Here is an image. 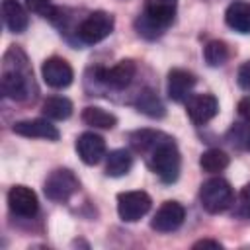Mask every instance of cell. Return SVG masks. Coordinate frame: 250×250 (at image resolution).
Here are the masks:
<instances>
[{"label": "cell", "mask_w": 250, "mask_h": 250, "mask_svg": "<svg viewBox=\"0 0 250 250\" xmlns=\"http://www.w3.org/2000/svg\"><path fill=\"white\" fill-rule=\"evenodd\" d=\"M186 113L191 123L205 125L219 113V100L213 94H193L186 100Z\"/></svg>", "instance_id": "cell-9"}, {"label": "cell", "mask_w": 250, "mask_h": 250, "mask_svg": "<svg viewBox=\"0 0 250 250\" xmlns=\"http://www.w3.org/2000/svg\"><path fill=\"white\" fill-rule=\"evenodd\" d=\"M229 139L234 146L238 148H244V150H250V123L244 121V123H234L232 129L229 131Z\"/></svg>", "instance_id": "cell-25"}, {"label": "cell", "mask_w": 250, "mask_h": 250, "mask_svg": "<svg viewBox=\"0 0 250 250\" xmlns=\"http://www.w3.org/2000/svg\"><path fill=\"white\" fill-rule=\"evenodd\" d=\"M238 115H240L244 121L250 123V96H246V98H242V100L238 102Z\"/></svg>", "instance_id": "cell-28"}, {"label": "cell", "mask_w": 250, "mask_h": 250, "mask_svg": "<svg viewBox=\"0 0 250 250\" xmlns=\"http://www.w3.org/2000/svg\"><path fill=\"white\" fill-rule=\"evenodd\" d=\"M2 20L6 23V27L12 33H21L25 31L29 18L25 8L18 2V0H2Z\"/></svg>", "instance_id": "cell-16"}, {"label": "cell", "mask_w": 250, "mask_h": 250, "mask_svg": "<svg viewBox=\"0 0 250 250\" xmlns=\"http://www.w3.org/2000/svg\"><path fill=\"white\" fill-rule=\"evenodd\" d=\"M199 166L209 174H219L229 166V156H227V152H223L219 148H209L201 154Z\"/></svg>", "instance_id": "cell-23"}, {"label": "cell", "mask_w": 250, "mask_h": 250, "mask_svg": "<svg viewBox=\"0 0 250 250\" xmlns=\"http://www.w3.org/2000/svg\"><path fill=\"white\" fill-rule=\"evenodd\" d=\"M186 219V209L182 203L178 201H164L158 211L154 213L152 221H150V227L158 232H172L176 229L182 227Z\"/></svg>", "instance_id": "cell-11"}, {"label": "cell", "mask_w": 250, "mask_h": 250, "mask_svg": "<svg viewBox=\"0 0 250 250\" xmlns=\"http://www.w3.org/2000/svg\"><path fill=\"white\" fill-rule=\"evenodd\" d=\"M137 109L148 117H162L166 111H164V105L160 102V98L150 90V88H145L139 98H137Z\"/></svg>", "instance_id": "cell-21"}, {"label": "cell", "mask_w": 250, "mask_h": 250, "mask_svg": "<svg viewBox=\"0 0 250 250\" xmlns=\"http://www.w3.org/2000/svg\"><path fill=\"white\" fill-rule=\"evenodd\" d=\"M80 188V182L78 178L74 176L72 170L68 168H57L53 170L47 180H45V186H43V191L47 195V199L51 201H57V203H62V201H68Z\"/></svg>", "instance_id": "cell-6"}, {"label": "cell", "mask_w": 250, "mask_h": 250, "mask_svg": "<svg viewBox=\"0 0 250 250\" xmlns=\"http://www.w3.org/2000/svg\"><path fill=\"white\" fill-rule=\"evenodd\" d=\"M113 23L115 21L111 14L104 10H96L76 25V37L84 45H96L113 31Z\"/></svg>", "instance_id": "cell-5"}, {"label": "cell", "mask_w": 250, "mask_h": 250, "mask_svg": "<svg viewBox=\"0 0 250 250\" xmlns=\"http://www.w3.org/2000/svg\"><path fill=\"white\" fill-rule=\"evenodd\" d=\"M238 84H240V88L250 90V61L244 62V64L238 68Z\"/></svg>", "instance_id": "cell-27"}, {"label": "cell", "mask_w": 250, "mask_h": 250, "mask_svg": "<svg viewBox=\"0 0 250 250\" xmlns=\"http://www.w3.org/2000/svg\"><path fill=\"white\" fill-rule=\"evenodd\" d=\"M152 199L146 191L135 189V191H123L117 195V213L119 219L125 223H135L141 217H145L150 211Z\"/></svg>", "instance_id": "cell-7"}, {"label": "cell", "mask_w": 250, "mask_h": 250, "mask_svg": "<svg viewBox=\"0 0 250 250\" xmlns=\"http://www.w3.org/2000/svg\"><path fill=\"white\" fill-rule=\"evenodd\" d=\"M193 248H221V242L219 240H209V238H203L199 242L193 244Z\"/></svg>", "instance_id": "cell-29"}, {"label": "cell", "mask_w": 250, "mask_h": 250, "mask_svg": "<svg viewBox=\"0 0 250 250\" xmlns=\"http://www.w3.org/2000/svg\"><path fill=\"white\" fill-rule=\"evenodd\" d=\"M82 121L90 127H96V129H113L117 123V117L111 111H105L104 107L88 105L82 111Z\"/></svg>", "instance_id": "cell-20"}, {"label": "cell", "mask_w": 250, "mask_h": 250, "mask_svg": "<svg viewBox=\"0 0 250 250\" xmlns=\"http://www.w3.org/2000/svg\"><path fill=\"white\" fill-rule=\"evenodd\" d=\"M199 201L207 213H223L232 205L234 191L225 178H211L201 184Z\"/></svg>", "instance_id": "cell-4"}, {"label": "cell", "mask_w": 250, "mask_h": 250, "mask_svg": "<svg viewBox=\"0 0 250 250\" xmlns=\"http://www.w3.org/2000/svg\"><path fill=\"white\" fill-rule=\"evenodd\" d=\"M135 72H137L135 62L131 59H125V61H119L117 64H113L109 68H98L96 70V78L107 88L123 90L133 82Z\"/></svg>", "instance_id": "cell-8"}, {"label": "cell", "mask_w": 250, "mask_h": 250, "mask_svg": "<svg viewBox=\"0 0 250 250\" xmlns=\"http://www.w3.org/2000/svg\"><path fill=\"white\" fill-rule=\"evenodd\" d=\"M41 111L47 119H55V121H62L68 119L72 115V102L64 96H49L43 105Z\"/></svg>", "instance_id": "cell-19"}, {"label": "cell", "mask_w": 250, "mask_h": 250, "mask_svg": "<svg viewBox=\"0 0 250 250\" xmlns=\"http://www.w3.org/2000/svg\"><path fill=\"white\" fill-rule=\"evenodd\" d=\"M203 57H205V61H207L209 66H223V64L229 61L230 51H229V47H227L225 41L213 39V41H209V43L205 45Z\"/></svg>", "instance_id": "cell-24"}, {"label": "cell", "mask_w": 250, "mask_h": 250, "mask_svg": "<svg viewBox=\"0 0 250 250\" xmlns=\"http://www.w3.org/2000/svg\"><path fill=\"white\" fill-rule=\"evenodd\" d=\"M225 21L238 33H250V2L234 0L225 12Z\"/></svg>", "instance_id": "cell-17"}, {"label": "cell", "mask_w": 250, "mask_h": 250, "mask_svg": "<svg viewBox=\"0 0 250 250\" xmlns=\"http://www.w3.org/2000/svg\"><path fill=\"white\" fill-rule=\"evenodd\" d=\"M176 12L178 0H145L141 16L135 20V27L145 39H156L172 25Z\"/></svg>", "instance_id": "cell-2"}, {"label": "cell", "mask_w": 250, "mask_h": 250, "mask_svg": "<svg viewBox=\"0 0 250 250\" xmlns=\"http://www.w3.org/2000/svg\"><path fill=\"white\" fill-rule=\"evenodd\" d=\"M0 84H2L4 96L14 100V102H25V100H29L33 96L31 92H35V88H33V72L29 68L27 57L16 45H12L4 55Z\"/></svg>", "instance_id": "cell-1"}, {"label": "cell", "mask_w": 250, "mask_h": 250, "mask_svg": "<svg viewBox=\"0 0 250 250\" xmlns=\"http://www.w3.org/2000/svg\"><path fill=\"white\" fill-rule=\"evenodd\" d=\"M12 131L16 135L27 137V139H47V141H57L59 139V129L49 121V119H25L14 123Z\"/></svg>", "instance_id": "cell-14"}, {"label": "cell", "mask_w": 250, "mask_h": 250, "mask_svg": "<svg viewBox=\"0 0 250 250\" xmlns=\"http://www.w3.org/2000/svg\"><path fill=\"white\" fill-rule=\"evenodd\" d=\"M25 6H27V10H31L39 16H43V18H49V14L55 8L51 4V0H25Z\"/></svg>", "instance_id": "cell-26"}, {"label": "cell", "mask_w": 250, "mask_h": 250, "mask_svg": "<svg viewBox=\"0 0 250 250\" xmlns=\"http://www.w3.org/2000/svg\"><path fill=\"white\" fill-rule=\"evenodd\" d=\"M148 166L164 184H172L178 180L182 158H180V150L172 137L164 135L154 145V148L148 152Z\"/></svg>", "instance_id": "cell-3"}, {"label": "cell", "mask_w": 250, "mask_h": 250, "mask_svg": "<svg viewBox=\"0 0 250 250\" xmlns=\"http://www.w3.org/2000/svg\"><path fill=\"white\" fill-rule=\"evenodd\" d=\"M133 166V156L127 148H115L105 156V174L111 178L125 176Z\"/></svg>", "instance_id": "cell-18"}, {"label": "cell", "mask_w": 250, "mask_h": 250, "mask_svg": "<svg viewBox=\"0 0 250 250\" xmlns=\"http://www.w3.org/2000/svg\"><path fill=\"white\" fill-rule=\"evenodd\" d=\"M242 197H244V199H250V184L244 186V189H242Z\"/></svg>", "instance_id": "cell-30"}, {"label": "cell", "mask_w": 250, "mask_h": 250, "mask_svg": "<svg viewBox=\"0 0 250 250\" xmlns=\"http://www.w3.org/2000/svg\"><path fill=\"white\" fill-rule=\"evenodd\" d=\"M76 152L84 164L94 166L105 156V141L92 131L82 133L76 139Z\"/></svg>", "instance_id": "cell-13"}, {"label": "cell", "mask_w": 250, "mask_h": 250, "mask_svg": "<svg viewBox=\"0 0 250 250\" xmlns=\"http://www.w3.org/2000/svg\"><path fill=\"white\" fill-rule=\"evenodd\" d=\"M41 76H43V80H45L47 86L61 90V88H66V86L72 84L74 72H72V66H70L64 59H61V57H51V59H47V61L43 62V66H41Z\"/></svg>", "instance_id": "cell-12"}, {"label": "cell", "mask_w": 250, "mask_h": 250, "mask_svg": "<svg viewBox=\"0 0 250 250\" xmlns=\"http://www.w3.org/2000/svg\"><path fill=\"white\" fill-rule=\"evenodd\" d=\"M195 76L189 72V70H184V68H172L168 72V98L172 102H186L189 98V92L193 90L195 86Z\"/></svg>", "instance_id": "cell-15"}, {"label": "cell", "mask_w": 250, "mask_h": 250, "mask_svg": "<svg viewBox=\"0 0 250 250\" xmlns=\"http://www.w3.org/2000/svg\"><path fill=\"white\" fill-rule=\"evenodd\" d=\"M162 137H164V133H160V131L141 129V131L131 133L129 141H131V146H133L137 152H145V154H148V152L154 148V145H156Z\"/></svg>", "instance_id": "cell-22"}, {"label": "cell", "mask_w": 250, "mask_h": 250, "mask_svg": "<svg viewBox=\"0 0 250 250\" xmlns=\"http://www.w3.org/2000/svg\"><path fill=\"white\" fill-rule=\"evenodd\" d=\"M8 207H10V211L14 215L31 219L39 211V201H37V195H35V191L31 188H27V186H14L8 191Z\"/></svg>", "instance_id": "cell-10"}]
</instances>
